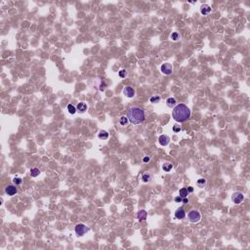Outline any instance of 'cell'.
<instances>
[{
    "label": "cell",
    "instance_id": "obj_30",
    "mask_svg": "<svg viewBox=\"0 0 250 250\" xmlns=\"http://www.w3.org/2000/svg\"><path fill=\"white\" fill-rule=\"evenodd\" d=\"M150 160H151V157L150 156H145L143 158V161H144V162H149Z\"/></svg>",
    "mask_w": 250,
    "mask_h": 250
},
{
    "label": "cell",
    "instance_id": "obj_22",
    "mask_svg": "<svg viewBox=\"0 0 250 250\" xmlns=\"http://www.w3.org/2000/svg\"><path fill=\"white\" fill-rule=\"evenodd\" d=\"M196 185H198L199 188H203L205 185H206V180L204 178H201V179H198V182H196Z\"/></svg>",
    "mask_w": 250,
    "mask_h": 250
},
{
    "label": "cell",
    "instance_id": "obj_7",
    "mask_svg": "<svg viewBox=\"0 0 250 250\" xmlns=\"http://www.w3.org/2000/svg\"><path fill=\"white\" fill-rule=\"evenodd\" d=\"M123 94L126 97H128V98H133L134 96H135V90L131 86H126V87L123 89Z\"/></svg>",
    "mask_w": 250,
    "mask_h": 250
},
{
    "label": "cell",
    "instance_id": "obj_14",
    "mask_svg": "<svg viewBox=\"0 0 250 250\" xmlns=\"http://www.w3.org/2000/svg\"><path fill=\"white\" fill-rule=\"evenodd\" d=\"M176 104H177V101H176L175 98H168L167 101H166V105L169 108H174Z\"/></svg>",
    "mask_w": 250,
    "mask_h": 250
},
{
    "label": "cell",
    "instance_id": "obj_13",
    "mask_svg": "<svg viewBox=\"0 0 250 250\" xmlns=\"http://www.w3.org/2000/svg\"><path fill=\"white\" fill-rule=\"evenodd\" d=\"M210 12H211V7L207 4H203V5L200 7V13L202 15H208Z\"/></svg>",
    "mask_w": 250,
    "mask_h": 250
},
{
    "label": "cell",
    "instance_id": "obj_2",
    "mask_svg": "<svg viewBox=\"0 0 250 250\" xmlns=\"http://www.w3.org/2000/svg\"><path fill=\"white\" fill-rule=\"evenodd\" d=\"M127 117L129 121L133 124H140L146 118V112L139 107H132L128 110Z\"/></svg>",
    "mask_w": 250,
    "mask_h": 250
},
{
    "label": "cell",
    "instance_id": "obj_16",
    "mask_svg": "<svg viewBox=\"0 0 250 250\" xmlns=\"http://www.w3.org/2000/svg\"><path fill=\"white\" fill-rule=\"evenodd\" d=\"M172 167H173V165H172V163H170V162H168V161H166V162H164L163 163V165H162V169L165 171V172H169L171 169H172Z\"/></svg>",
    "mask_w": 250,
    "mask_h": 250
},
{
    "label": "cell",
    "instance_id": "obj_12",
    "mask_svg": "<svg viewBox=\"0 0 250 250\" xmlns=\"http://www.w3.org/2000/svg\"><path fill=\"white\" fill-rule=\"evenodd\" d=\"M147 216H148V213H147L146 210H140L138 212V214H137V218H138V220L140 222H143L147 219Z\"/></svg>",
    "mask_w": 250,
    "mask_h": 250
},
{
    "label": "cell",
    "instance_id": "obj_17",
    "mask_svg": "<svg viewBox=\"0 0 250 250\" xmlns=\"http://www.w3.org/2000/svg\"><path fill=\"white\" fill-rule=\"evenodd\" d=\"M179 195L183 198H188V195H189V191H188V189H186V188L181 189L180 191H179Z\"/></svg>",
    "mask_w": 250,
    "mask_h": 250
},
{
    "label": "cell",
    "instance_id": "obj_5",
    "mask_svg": "<svg viewBox=\"0 0 250 250\" xmlns=\"http://www.w3.org/2000/svg\"><path fill=\"white\" fill-rule=\"evenodd\" d=\"M244 199V195L241 192H235L233 193L232 195V200H233L234 203L239 204L240 202H242Z\"/></svg>",
    "mask_w": 250,
    "mask_h": 250
},
{
    "label": "cell",
    "instance_id": "obj_32",
    "mask_svg": "<svg viewBox=\"0 0 250 250\" xmlns=\"http://www.w3.org/2000/svg\"><path fill=\"white\" fill-rule=\"evenodd\" d=\"M182 202H184V203H188V202H189V199H188L187 198H183V201H182Z\"/></svg>",
    "mask_w": 250,
    "mask_h": 250
},
{
    "label": "cell",
    "instance_id": "obj_23",
    "mask_svg": "<svg viewBox=\"0 0 250 250\" xmlns=\"http://www.w3.org/2000/svg\"><path fill=\"white\" fill-rule=\"evenodd\" d=\"M180 37H181L180 34H179L178 32H176V31L173 32V33L171 34V39H172V40H174V41H177L178 39H180Z\"/></svg>",
    "mask_w": 250,
    "mask_h": 250
},
{
    "label": "cell",
    "instance_id": "obj_4",
    "mask_svg": "<svg viewBox=\"0 0 250 250\" xmlns=\"http://www.w3.org/2000/svg\"><path fill=\"white\" fill-rule=\"evenodd\" d=\"M74 231H75V233L77 236H82L89 231V228L86 225H84V224H77L75 226Z\"/></svg>",
    "mask_w": 250,
    "mask_h": 250
},
{
    "label": "cell",
    "instance_id": "obj_11",
    "mask_svg": "<svg viewBox=\"0 0 250 250\" xmlns=\"http://www.w3.org/2000/svg\"><path fill=\"white\" fill-rule=\"evenodd\" d=\"M76 111H78L79 113H84L85 111H87V105L85 103H79L78 105L76 106Z\"/></svg>",
    "mask_w": 250,
    "mask_h": 250
},
{
    "label": "cell",
    "instance_id": "obj_1",
    "mask_svg": "<svg viewBox=\"0 0 250 250\" xmlns=\"http://www.w3.org/2000/svg\"><path fill=\"white\" fill-rule=\"evenodd\" d=\"M172 116L176 121L184 122L191 116V110L185 104H179L174 107L172 111Z\"/></svg>",
    "mask_w": 250,
    "mask_h": 250
},
{
    "label": "cell",
    "instance_id": "obj_3",
    "mask_svg": "<svg viewBox=\"0 0 250 250\" xmlns=\"http://www.w3.org/2000/svg\"><path fill=\"white\" fill-rule=\"evenodd\" d=\"M188 218L192 223H198L201 219V214L198 212V210H192V211L189 212Z\"/></svg>",
    "mask_w": 250,
    "mask_h": 250
},
{
    "label": "cell",
    "instance_id": "obj_19",
    "mask_svg": "<svg viewBox=\"0 0 250 250\" xmlns=\"http://www.w3.org/2000/svg\"><path fill=\"white\" fill-rule=\"evenodd\" d=\"M40 170L38 168H31L30 169V176L31 177H37V176H39L40 175Z\"/></svg>",
    "mask_w": 250,
    "mask_h": 250
},
{
    "label": "cell",
    "instance_id": "obj_18",
    "mask_svg": "<svg viewBox=\"0 0 250 250\" xmlns=\"http://www.w3.org/2000/svg\"><path fill=\"white\" fill-rule=\"evenodd\" d=\"M151 179V174L149 173V172H146V173H144V174L142 175V180H143L144 183H148Z\"/></svg>",
    "mask_w": 250,
    "mask_h": 250
},
{
    "label": "cell",
    "instance_id": "obj_8",
    "mask_svg": "<svg viewBox=\"0 0 250 250\" xmlns=\"http://www.w3.org/2000/svg\"><path fill=\"white\" fill-rule=\"evenodd\" d=\"M17 192H18L17 188H16L15 186H13V185L7 186V187H6V189H5V192L8 194V195H10V196L14 195V194H16Z\"/></svg>",
    "mask_w": 250,
    "mask_h": 250
},
{
    "label": "cell",
    "instance_id": "obj_10",
    "mask_svg": "<svg viewBox=\"0 0 250 250\" xmlns=\"http://www.w3.org/2000/svg\"><path fill=\"white\" fill-rule=\"evenodd\" d=\"M158 141H159V144L161 146H167L169 144V142H170V138L167 135H161L159 137Z\"/></svg>",
    "mask_w": 250,
    "mask_h": 250
},
{
    "label": "cell",
    "instance_id": "obj_27",
    "mask_svg": "<svg viewBox=\"0 0 250 250\" xmlns=\"http://www.w3.org/2000/svg\"><path fill=\"white\" fill-rule=\"evenodd\" d=\"M118 74H119V76H120V77H125V76H126V70H119Z\"/></svg>",
    "mask_w": 250,
    "mask_h": 250
},
{
    "label": "cell",
    "instance_id": "obj_28",
    "mask_svg": "<svg viewBox=\"0 0 250 250\" xmlns=\"http://www.w3.org/2000/svg\"><path fill=\"white\" fill-rule=\"evenodd\" d=\"M173 131L174 132H180L181 131V127H180V125H174V127H173Z\"/></svg>",
    "mask_w": 250,
    "mask_h": 250
},
{
    "label": "cell",
    "instance_id": "obj_15",
    "mask_svg": "<svg viewBox=\"0 0 250 250\" xmlns=\"http://www.w3.org/2000/svg\"><path fill=\"white\" fill-rule=\"evenodd\" d=\"M98 137H99V139H102V140H107L109 138V133L105 131V130H101L98 134Z\"/></svg>",
    "mask_w": 250,
    "mask_h": 250
},
{
    "label": "cell",
    "instance_id": "obj_25",
    "mask_svg": "<svg viewBox=\"0 0 250 250\" xmlns=\"http://www.w3.org/2000/svg\"><path fill=\"white\" fill-rule=\"evenodd\" d=\"M150 101L151 103H158V102H160V97L159 96H152Z\"/></svg>",
    "mask_w": 250,
    "mask_h": 250
},
{
    "label": "cell",
    "instance_id": "obj_6",
    "mask_svg": "<svg viewBox=\"0 0 250 250\" xmlns=\"http://www.w3.org/2000/svg\"><path fill=\"white\" fill-rule=\"evenodd\" d=\"M160 70H161V72H162L163 74L170 75L172 73V71H173V67H172V64H169V63H165V64H163L161 65Z\"/></svg>",
    "mask_w": 250,
    "mask_h": 250
},
{
    "label": "cell",
    "instance_id": "obj_24",
    "mask_svg": "<svg viewBox=\"0 0 250 250\" xmlns=\"http://www.w3.org/2000/svg\"><path fill=\"white\" fill-rule=\"evenodd\" d=\"M22 182H23V180L20 178V177H17V178H14L13 179V183H14V185H21L22 184Z\"/></svg>",
    "mask_w": 250,
    "mask_h": 250
},
{
    "label": "cell",
    "instance_id": "obj_20",
    "mask_svg": "<svg viewBox=\"0 0 250 250\" xmlns=\"http://www.w3.org/2000/svg\"><path fill=\"white\" fill-rule=\"evenodd\" d=\"M129 122V119H128L127 116H125V115H123V116L120 117V119H119V123H120V125H122V126H126Z\"/></svg>",
    "mask_w": 250,
    "mask_h": 250
},
{
    "label": "cell",
    "instance_id": "obj_9",
    "mask_svg": "<svg viewBox=\"0 0 250 250\" xmlns=\"http://www.w3.org/2000/svg\"><path fill=\"white\" fill-rule=\"evenodd\" d=\"M175 217L177 218V219H184L185 217H186V212H185V210L184 208H178V209L175 211Z\"/></svg>",
    "mask_w": 250,
    "mask_h": 250
},
{
    "label": "cell",
    "instance_id": "obj_26",
    "mask_svg": "<svg viewBox=\"0 0 250 250\" xmlns=\"http://www.w3.org/2000/svg\"><path fill=\"white\" fill-rule=\"evenodd\" d=\"M106 87H107V84H106V82L105 81H102L101 83H100L99 90H100V91H104V90L106 89Z\"/></svg>",
    "mask_w": 250,
    "mask_h": 250
},
{
    "label": "cell",
    "instance_id": "obj_31",
    "mask_svg": "<svg viewBox=\"0 0 250 250\" xmlns=\"http://www.w3.org/2000/svg\"><path fill=\"white\" fill-rule=\"evenodd\" d=\"M188 191H189V192H193V188L192 187H189L188 188Z\"/></svg>",
    "mask_w": 250,
    "mask_h": 250
},
{
    "label": "cell",
    "instance_id": "obj_21",
    "mask_svg": "<svg viewBox=\"0 0 250 250\" xmlns=\"http://www.w3.org/2000/svg\"><path fill=\"white\" fill-rule=\"evenodd\" d=\"M68 111L70 112V114H74L77 111H76V108L72 104H69L68 105Z\"/></svg>",
    "mask_w": 250,
    "mask_h": 250
},
{
    "label": "cell",
    "instance_id": "obj_29",
    "mask_svg": "<svg viewBox=\"0 0 250 250\" xmlns=\"http://www.w3.org/2000/svg\"><path fill=\"white\" fill-rule=\"evenodd\" d=\"M175 201H176V202H182V201H183V198H181L180 195H179V196L175 198Z\"/></svg>",
    "mask_w": 250,
    "mask_h": 250
}]
</instances>
